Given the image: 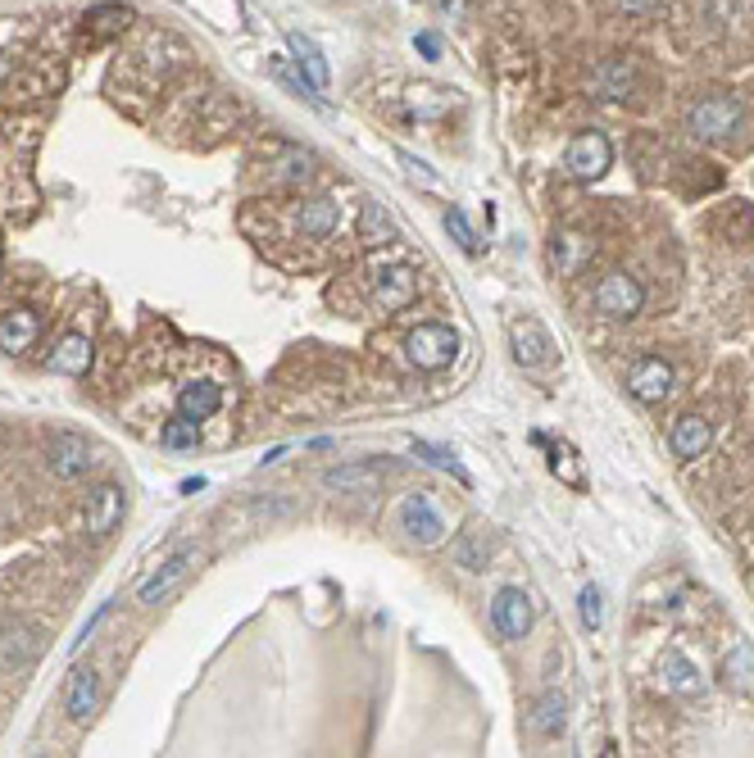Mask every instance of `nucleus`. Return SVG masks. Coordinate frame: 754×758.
Masks as SVG:
<instances>
[{
	"instance_id": "obj_20",
	"label": "nucleus",
	"mask_w": 754,
	"mask_h": 758,
	"mask_svg": "<svg viewBox=\"0 0 754 758\" xmlns=\"http://www.w3.org/2000/svg\"><path fill=\"white\" fill-rule=\"evenodd\" d=\"M87 364H91V340L87 336H64L60 346L51 350V372H64V377H83L87 372Z\"/></svg>"
},
{
	"instance_id": "obj_25",
	"label": "nucleus",
	"mask_w": 754,
	"mask_h": 758,
	"mask_svg": "<svg viewBox=\"0 0 754 758\" xmlns=\"http://www.w3.org/2000/svg\"><path fill=\"white\" fill-rule=\"evenodd\" d=\"M723 686L754 695V650L750 646H736L723 654Z\"/></svg>"
},
{
	"instance_id": "obj_3",
	"label": "nucleus",
	"mask_w": 754,
	"mask_h": 758,
	"mask_svg": "<svg viewBox=\"0 0 754 758\" xmlns=\"http://www.w3.org/2000/svg\"><path fill=\"white\" fill-rule=\"evenodd\" d=\"M640 305H646V291H640V282L632 273L614 269L595 282V310L605 318H636Z\"/></svg>"
},
{
	"instance_id": "obj_33",
	"label": "nucleus",
	"mask_w": 754,
	"mask_h": 758,
	"mask_svg": "<svg viewBox=\"0 0 754 758\" xmlns=\"http://www.w3.org/2000/svg\"><path fill=\"white\" fill-rule=\"evenodd\" d=\"M614 6H618L623 14H664L668 0H614Z\"/></svg>"
},
{
	"instance_id": "obj_13",
	"label": "nucleus",
	"mask_w": 754,
	"mask_h": 758,
	"mask_svg": "<svg viewBox=\"0 0 754 758\" xmlns=\"http://www.w3.org/2000/svg\"><path fill=\"white\" fill-rule=\"evenodd\" d=\"M405 532L413 537V541H419V545H441V537H445V522H441V513H437V505L423 496V490H419V496H409L405 500Z\"/></svg>"
},
{
	"instance_id": "obj_17",
	"label": "nucleus",
	"mask_w": 754,
	"mask_h": 758,
	"mask_svg": "<svg viewBox=\"0 0 754 758\" xmlns=\"http://www.w3.org/2000/svg\"><path fill=\"white\" fill-rule=\"evenodd\" d=\"M413 300V269H405V263H396V269H387V273H377V282H373V305L383 310V314H396V310H405Z\"/></svg>"
},
{
	"instance_id": "obj_30",
	"label": "nucleus",
	"mask_w": 754,
	"mask_h": 758,
	"mask_svg": "<svg viewBox=\"0 0 754 758\" xmlns=\"http://www.w3.org/2000/svg\"><path fill=\"white\" fill-rule=\"evenodd\" d=\"M445 232L455 237V246H460L464 255H477V232L468 227V218H464L460 209H445Z\"/></svg>"
},
{
	"instance_id": "obj_6",
	"label": "nucleus",
	"mask_w": 754,
	"mask_h": 758,
	"mask_svg": "<svg viewBox=\"0 0 754 758\" xmlns=\"http://www.w3.org/2000/svg\"><path fill=\"white\" fill-rule=\"evenodd\" d=\"M196 567V550H177V554H169L155 573L150 577H141V586H137V604H164L182 582H186V573Z\"/></svg>"
},
{
	"instance_id": "obj_35",
	"label": "nucleus",
	"mask_w": 754,
	"mask_h": 758,
	"mask_svg": "<svg viewBox=\"0 0 754 758\" xmlns=\"http://www.w3.org/2000/svg\"><path fill=\"white\" fill-rule=\"evenodd\" d=\"M413 46H419L428 59H437V36H428V32H423V36H413Z\"/></svg>"
},
{
	"instance_id": "obj_2",
	"label": "nucleus",
	"mask_w": 754,
	"mask_h": 758,
	"mask_svg": "<svg viewBox=\"0 0 754 758\" xmlns=\"http://www.w3.org/2000/svg\"><path fill=\"white\" fill-rule=\"evenodd\" d=\"M745 123V109L732 100V96H709V100H696L691 113H687V132L696 141H732Z\"/></svg>"
},
{
	"instance_id": "obj_18",
	"label": "nucleus",
	"mask_w": 754,
	"mask_h": 758,
	"mask_svg": "<svg viewBox=\"0 0 754 758\" xmlns=\"http://www.w3.org/2000/svg\"><path fill=\"white\" fill-rule=\"evenodd\" d=\"M632 83H636V64L632 59H605V64L595 68L591 91L600 100H627L632 96Z\"/></svg>"
},
{
	"instance_id": "obj_11",
	"label": "nucleus",
	"mask_w": 754,
	"mask_h": 758,
	"mask_svg": "<svg viewBox=\"0 0 754 758\" xmlns=\"http://www.w3.org/2000/svg\"><path fill=\"white\" fill-rule=\"evenodd\" d=\"M223 409V387L218 382H209V377H201V382H186L182 391H177V413L186 423H209L214 413Z\"/></svg>"
},
{
	"instance_id": "obj_24",
	"label": "nucleus",
	"mask_w": 754,
	"mask_h": 758,
	"mask_svg": "<svg viewBox=\"0 0 754 758\" xmlns=\"http://www.w3.org/2000/svg\"><path fill=\"white\" fill-rule=\"evenodd\" d=\"M32 659H36V636L28 627L14 622V627L0 631V663H6V668H23Z\"/></svg>"
},
{
	"instance_id": "obj_9",
	"label": "nucleus",
	"mask_w": 754,
	"mask_h": 758,
	"mask_svg": "<svg viewBox=\"0 0 754 758\" xmlns=\"http://www.w3.org/2000/svg\"><path fill=\"white\" fill-rule=\"evenodd\" d=\"M492 622H496L500 636L523 640L527 627H532V599H527L518 586H505V591L492 599Z\"/></svg>"
},
{
	"instance_id": "obj_7",
	"label": "nucleus",
	"mask_w": 754,
	"mask_h": 758,
	"mask_svg": "<svg viewBox=\"0 0 754 758\" xmlns=\"http://www.w3.org/2000/svg\"><path fill=\"white\" fill-rule=\"evenodd\" d=\"M123 509H128L123 486H115V481L96 486L91 496H87V509H83V527H87V537H109V532H115V527L123 522Z\"/></svg>"
},
{
	"instance_id": "obj_21",
	"label": "nucleus",
	"mask_w": 754,
	"mask_h": 758,
	"mask_svg": "<svg viewBox=\"0 0 754 758\" xmlns=\"http://www.w3.org/2000/svg\"><path fill=\"white\" fill-rule=\"evenodd\" d=\"M377 481H383V464H342L323 473L327 490H373Z\"/></svg>"
},
{
	"instance_id": "obj_34",
	"label": "nucleus",
	"mask_w": 754,
	"mask_h": 758,
	"mask_svg": "<svg viewBox=\"0 0 754 758\" xmlns=\"http://www.w3.org/2000/svg\"><path fill=\"white\" fill-rule=\"evenodd\" d=\"M396 160H400V164H405V169H409V173H419V177H423V182H437V177H432V173H428V164H423V160H413V155H405V150H396Z\"/></svg>"
},
{
	"instance_id": "obj_12",
	"label": "nucleus",
	"mask_w": 754,
	"mask_h": 758,
	"mask_svg": "<svg viewBox=\"0 0 754 758\" xmlns=\"http://www.w3.org/2000/svg\"><path fill=\"white\" fill-rule=\"evenodd\" d=\"M295 227H300V237H310V241H327L336 227H342V205L327 201V196H314V201H300L295 209Z\"/></svg>"
},
{
	"instance_id": "obj_4",
	"label": "nucleus",
	"mask_w": 754,
	"mask_h": 758,
	"mask_svg": "<svg viewBox=\"0 0 754 758\" xmlns=\"http://www.w3.org/2000/svg\"><path fill=\"white\" fill-rule=\"evenodd\" d=\"M563 164H569L573 177L582 182H595V177H605L610 164H614V145L605 132H578L569 141V155H563Z\"/></svg>"
},
{
	"instance_id": "obj_27",
	"label": "nucleus",
	"mask_w": 754,
	"mask_h": 758,
	"mask_svg": "<svg viewBox=\"0 0 754 758\" xmlns=\"http://www.w3.org/2000/svg\"><path fill=\"white\" fill-rule=\"evenodd\" d=\"M532 732H537V736H546V740L563 732V695H554V691H550V695H541V700H537V708H532Z\"/></svg>"
},
{
	"instance_id": "obj_23",
	"label": "nucleus",
	"mask_w": 754,
	"mask_h": 758,
	"mask_svg": "<svg viewBox=\"0 0 754 758\" xmlns=\"http://www.w3.org/2000/svg\"><path fill=\"white\" fill-rule=\"evenodd\" d=\"M550 255H554V269L559 273H578L582 263L595 255V246L586 237H578V232H559L554 246H550Z\"/></svg>"
},
{
	"instance_id": "obj_1",
	"label": "nucleus",
	"mask_w": 754,
	"mask_h": 758,
	"mask_svg": "<svg viewBox=\"0 0 754 758\" xmlns=\"http://www.w3.org/2000/svg\"><path fill=\"white\" fill-rule=\"evenodd\" d=\"M405 359L423 372H441L460 359V332L445 323H423L405 336Z\"/></svg>"
},
{
	"instance_id": "obj_26",
	"label": "nucleus",
	"mask_w": 754,
	"mask_h": 758,
	"mask_svg": "<svg viewBox=\"0 0 754 758\" xmlns=\"http://www.w3.org/2000/svg\"><path fill=\"white\" fill-rule=\"evenodd\" d=\"M359 241L364 246H391L396 241V223H391V214L383 205H364V214H359Z\"/></svg>"
},
{
	"instance_id": "obj_29",
	"label": "nucleus",
	"mask_w": 754,
	"mask_h": 758,
	"mask_svg": "<svg viewBox=\"0 0 754 758\" xmlns=\"http://www.w3.org/2000/svg\"><path fill=\"white\" fill-rule=\"evenodd\" d=\"M160 445H164V450H192V445H196V423H186L182 413H177L173 423L160 427Z\"/></svg>"
},
{
	"instance_id": "obj_16",
	"label": "nucleus",
	"mask_w": 754,
	"mask_h": 758,
	"mask_svg": "<svg viewBox=\"0 0 754 758\" xmlns=\"http://www.w3.org/2000/svg\"><path fill=\"white\" fill-rule=\"evenodd\" d=\"M100 708V672L96 668H78L68 676V691H64V713L73 723H87V717Z\"/></svg>"
},
{
	"instance_id": "obj_15",
	"label": "nucleus",
	"mask_w": 754,
	"mask_h": 758,
	"mask_svg": "<svg viewBox=\"0 0 754 758\" xmlns=\"http://www.w3.org/2000/svg\"><path fill=\"white\" fill-rule=\"evenodd\" d=\"M709 441H713V427H709L704 413H682L668 432V450L677 454V459H700V454L709 450Z\"/></svg>"
},
{
	"instance_id": "obj_14",
	"label": "nucleus",
	"mask_w": 754,
	"mask_h": 758,
	"mask_svg": "<svg viewBox=\"0 0 754 758\" xmlns=\"http://www.w3.org/2000/svg\"><path fill=\"white\" fill-rule=\"evenodd\" d=\"M36 336H42V323H36L32 310H23V305L0 310V350L23 355V350L36 346Z\"/></svg>"
},
{
	"instance_id": "obj_5",
	"label": "nucleus",
	"mask_w": 754,
	"mask_h": 758,
	"mask_svg": "<svg viewBox=\"0 0 754 758\" xmlns=\"http://www.w3.org/2000/svg\"><path fill=\"white\" fill-rule=\"evenodd\" d=\"M91 445L78 436V432H55L51 441H46V468H51V477H60V481H78V477H87L91 473Z\"/></svg>"
},
{
	"instance_id": "obj_19",
	"label": "nucleus",
	"mask_w": 754,
	"mask_h": 758,
	"mask_svg": "<svg viewBox=\"0 0 754 758\" xmlns=\"http://www.w3.org/2000/svg\"><path fill=\"white\" fill-rule=\"evenodd\" d=\"M287 46H291V55H295V64H300V73H305V83L314 87V91H323L327 83H332V68H327V59H323V51L310 42L305 32H287Z\"/></svg>"
},
{
	"instance_id": "obj_22",
	"label": "nucleus",
	"mask_w": 754,
	"mask_h": 758,
	"mask_svg": "<svg viewBox=\"0 0 754 758\" xmlns=\"http://www.w3.org/2000/svg\"><path fill=\"white\" fill-rule=\"evenodd\" d=\"M664 686L677 691V695H700L704 681H700L696 663H691L682 650H668V654H664Z\"/></svg>"
},
{
	"instance_id": "obj_8",
	"label": "nucleus",
	"mask_w": 754,
	"mask_h": 758,
	"mask_svg": "<svg viewBox=\"0 0 754 758\" xmlns=\"http://www.w3.org/2000/svg\"><path fill=\"white\" fill-rule=\"evenodd\" d=\"M672 382H677L672 364H668V359H659V355H650V359H640V364L632 368L627 391H632L640 404H659V400H668V396H672Z\"/></svg>"
},
{
	"instance_id": "obj_31",
	"label": "nucleus",
	"mask_w": 754,
	"mask_h": 758,
	"mask_svg": "<svg viewBox=\"0 0 754 758\" xmlns=\"http://www.w3.org/2000/svg\"><path fill=\"white\" fill-rule=\"evenodd\" d=\"M578 609H582V627L595 631L600 622H605V595H600L595 586H586V591L578 595Z\"/></svg>"
},
{
	"instance_id": "obj_28",
	"label": "nucleus",
	"mask_w": 754,
	"mask_h": 758,
	"mask_svg": "<svg viewBox=\"0 0 754 758\" xmlns=\"http://www.w3.org/2000/svg\"><path fill=\"white\" fill-rule=\"evenodd\" d=\"M413 454H419V459H428L432 468H441V473H450L455 481H468V468L455 459V454H450L445 445H432V441H413Z\"/></svg>"
},
{
	"instance_id": "obj_32",
	"label": "nucleus",
	"mask_w": 754,
	"mask_h": 758,
	"mask_svg": "<svg viewBox=\"0 0 754 758\" xmlns=\"http://www.w3.org/2000/svg\"><path fill=\"white\" fill-rule=\"evenodd\" d=\"M477 541H482V527H473L468 541H460V545H455V559H460L464 567H473V573L482 567V550H477Z\"/></svg>"
},
{
	"instance_id": "obj_10",
	"label": "nucleus",
	"mask_w": 754,
	"mask_h": 758,
	"mask_svg": "<svg viewBox=\"0 0 754 758\" xmlns=\"http://www.w3.org/2000/svg\"><path fill=\"white\" fill-rule=\"evenodd\" d=\"M509 346H514V359L523 364V368H546L550 364V332L537 323V318H523V323H514L509 327Z\"/></svg>"
}]
</instances>
